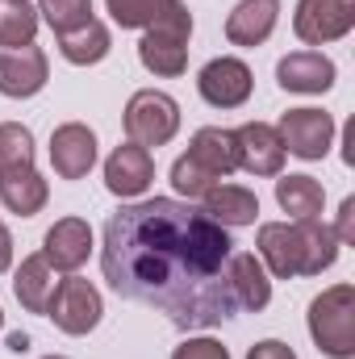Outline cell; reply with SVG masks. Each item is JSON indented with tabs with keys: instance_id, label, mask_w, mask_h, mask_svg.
<instances>
[{
	"instance_id": "f1b7e54d",
	"label": "cell",
	"mask_w": 355,
	"mask_h": 359,
	"mask_svg": "<svg viewBox=\"0 0 355 359\" xmlns=\"http://www.w3.org/2000/svg\"><path fill=\"white\" fill-rule=\"evenodd\" d=\"M172 359H230V351L217 343V339H184Z\"/></svg>"
},
{
	"instance_id": "30bf717a",
	"label": "cell",
	"mask_w": 355,
	"mask_h": 359,
	"mask_svg": "<svg viewBox=\"0 0 355 359\" xmlns=\"http://www.w3.org/2000/svg\"><path fill=\"white\" fill-rule=\"evenodd\" d=\"M51 80V63L42 46H0V96L25 100L38 96Z\"/></svg>"
},
{
	"instance_id": "d6a6232c",
	"label": "cell",
	"mask_w": 355,
	"mask_h": 359,
	"mask_svg": "<svg viewBox=\"0 0 355 359\" xmlns=\"http://www.w3.org/2000/svg\"><path fill=\"white\" fill-rule=\"evenodd\" d=\"M8 351H17V355H21V351H29V334H21V330H17V334H8Z\"/></svg>"
},
{
	"instance_id": "4dcf8cb0",
	"label": "cell",
	"mask_w": 355,
	"mask_h": 359,
	"mask_svg": "<svg viewBox=\"0 0 355 359\" xmlns=\"http://www.w3.org/2000/svg\"><path fill=\"white\" fill-rule=\"evenodd\" d=\"M247 359H297V351L288 347V343H280V339H264V343H255Z\"/></svg>"
},
{
	"instance_id": "44dd1931",
	"label": "cell",
	"mask_w": 355,
	"mask_h": 359,
	"mask_svg": "<svg viewBox=\"0 0 355 359\" xmlns=\"http://www.w3.org/2000/svg\"><path fill=\"white\" fill-rule=\"evenodd\" d=\"M276 201L293 222H318L326 205V188L314 176H280L276 180Z\"/></svg>"
},
{
	"instance_id": "cb8c5ba5",
	"label": "cell",
	"mask_w": 355,
	"mask_h": 359,
	"mask_svg": "<svg viewBox=\"0 0 355 359\" xmlns=\"http://www.w3.org/2000/svg\"><path fill=\"white\" fill-rule=\"evenodd\" d=\"M38 21L42 17L29 0H0V46H29Z\"/></svg>"
},
{
	"instance_id": "52a82bcc",
	"label": "cell",
	"mask_w": 355,
	"mask_h": 359,
	"mask_svg": "<svg viewBox=\"0 0 355 359\" xmlns=\"http://www.w3.org/2000/svg\"><path fill=\"white\" fill-rule=\"evenodd\" d=\"M355 25V0H297L293 34L305 46H326L347 38Z\"/></svg>"
},
{
	"instance_id": "9c48e42d",
	"label": "cell",
	"mask_w": 355,
	"mask_h": 359,
	"mask_svg": "<svg viewBox=\"0 0 355 359\" xmlns=\"http://www.w3.org/2000/svg\"><path fill=\"white\" fill-rule=\"evenodd\" d=\"M251 88H255V76L243 59L234 55H222V59H209L196 76V92L205 104L213 109H239L251 100Z\"/></svg>"
},
{
	"instance_id": "6da1fadb",
	"label": "cell",
	"mask_w": 355,
	"mask_h": 359,
	"mask_svg": "<svg viewBox=\"0 0 355 359\" xmlns=\"http://www.w3.org/2000/svg\"><path fill=\"white\" fill-rule=\"evenodd\" d=\"M230 255V230L205 209L151 196L105 222L100 271L117 297L163 313L180 330H209L239 313L226 280Z\"/></svg>"
},
{
	"instance_id": "d4e9b609",
	"label": "cell",
	"mask_w": 355,
	"mask_h": 359,
	"mask_svg": "<svg viewBox=\"0 0 355 359\" xmlns=\"http://www.w3.org/2000/svg\"><path fill=\"white\" fill-rule=\"evenodd\" d=\"M34 168V134L21 121H0V176Z\"/></svg>"
},
{
	"instance_id": "5b68a950",
	"label": "cell",
	"mask_w": 355,
	"mask_h": 359,
	"mask_svg": "<svg viewBox=\"0 0 355 359\" xmlns=\"http://www.w3.org/2000/svg\"><path fill=\"white\" fill-rule=\"evenodd\" d=\"M126 138L138 142V147H168L180 134V104L159 88H142L130 96L126 104Z\"/></svg>"
},
{
	"instance_id": "7a4b0ae2",
	"label": "cell",
	"mask_w": 355,
	"mask_h": 359,
	"mask_svg": "<svg viewBox=\"0 0 355 359\" xmlns=\"http://www.w3.org/2000/svg\"><path fill=\"white\" fill-rule=\"evenodd\" d=\"M255 247H260V264L276 280L322 276L339 259V238L322 222H264Z\"/></svg>"
},
{
	"instance_id": "836d02e7",
	"label": "cell",
	"mask_w": 355,
	"mask_h": 359,
	"mask_svg": "<svg viewBox=\"0 0 355 359\" xmlns=\"http://www.w3.org/2000/svg\"><path fill=\"white\" fill-rule=\"evenodd\" d=\"M46 359H67V355H46Z\"/></svg>"
},
{
	"instance_id": "8fae6325",
	"label": "cell",
	"mask_w": 355,
	"mask_h": 359,
	"mask_svg": "<svg viewBox=\"0 0 355 359\" xmlns=\"http://www.w3.org/2000/svg\"><path fill=\"white\" fill-rule=\"evenodd\" d=\"M51 168L59 180H84L96 168V134L84 121H63L51 134Z\"/></svg>"
},
{
	"instance_id": "ac0fdd59",
	"label": "cell",
	"mask_w": 355,
	"mask_h": 359,
	"mask_svg": "<svg viewBox=\"0 0 355 359\" xmlns=\"http://www.w3.org/2000/svg\"><path fill=\"white\" fill-rule=\"evenodd\" d=\"M226 280H230V297H234L239 309H251V313L267 309V301H272V280H267V268L251 255V251H234V255H230Z\"/></svg>"
},
{
	"instance_id": "e575fe53",
	"label": "cell",
	"mask_w": 355,
	"mask_h": 359,
	"mask_svg": "<svg viewBox=\"0 0 355 359\" xmlns=\"http://www.w3.org/2000/svg\"><path fill=\"white\" fill-rule=\"evenodd\" d=\"M0 326H4V313H0Z\"/></svg>"
},
{
	"instance_id": "603a6c76",
	"label": "cell",
	"mask_w": 355,
	"mask_h": 359,
	"mask_svg": "<svg viewBox=\"0 0 355 359\" xmlns=\"http://www.w3.org/2000/svg\"><path fill=\"white\" fill-rule=\"evenodd\" d=\"M109 46H113V38H109V29L92 17L88 25H80V29H72V34H59V55L72 63V67H92V63H100L105 55H109Z\"/></svg>"
},
{
	"instance_id": "7c38bea8",
	"label": "cell",
	"mask_w": 355,
	"mask_h": 359,
	"mask_svg": "<svg viewBox=\"0 0 355 359\" xmlns=\"http://www.w3.org/2000/svg\"><path fill=\"white\" fill-rule=\"evenodd\" d=\"M155 180V155L138 142H121L109 159H105V188L121 201H134L151 188Z\"/></svg>"
},
{
	"instance_id": "4fadbf2b",
	"label": "cell",
	"mask_w": 355,
	"mask_h": 359,
	"mask_svg": "<svg viewBox=\"0 0 355 359\" xmlns=\"http://www.w3.org/2000/svg\"><path fill=\"white\" fill-rule=\"evenodd\" d=\"M42 255L55 271H80L92 255V226L84 217H59L42 238Z\"/></svg>"
},
{
	"instance_id": "f546056e",
	"label": "cell",
	"mask_w": 355,
	"mask_h": 359,
	"mask_svg": "<svg viewBox=\"0 0 355 359\" xmlns=\"http://www.w3.org/2000/svg\"><path fill=\"white\" fill-rule=\"evenodd\" d=\"M335 238L339 247H355V196L339 205V222H335Z\"/></svg>"
},
{
	"instance_id": "1f68e13d",
	"label": "cell",
	"mask_w": 355,
	"mask_h": 359,
	"mask_svg": "<svg viewBox=\"0 0 355 359\" xmlns=\"http://www.w3.org/2000/svg\"><path fill=\"white\" fill-rule=\"evenodd\" d=\"M13 268V234H8V226L0 222V271Z\"/></svg>"
},
{
	"instance_id": "3957f363",
	"label": "cell",
	"mask_w": 355,
	"mask_h": 359,
	"mask_svg": "<svg viewBox=\"0 0 355 359\" xmlns=\"http://www.w3.org/2000/svg\"><path fill=\"white\" fill-rule=\"evenodd\" d=\"M188 38H192V13L184 0H163L159 17L142 29L138 42V59L151 76L176 80L188 67Z\"/></svg>"
},
{
	"instance_id": "83f0119b",
	"label": "cell",
	"mask_w": 355,
	"mask_h": 359,
	"mask_svg": "<svg viewBox=\"0 0 355 359\" xmlns=\"http://www.w3.org/2000/svg\"><path fill=\"white\" fill-rule=\"evenodd\" d=\"M213 184H217V180H209L201 168H196V163H192V159H188V155H180L176 163H172V188H176L184 201H196V196H205Z\"/></svg>"
},
{
	"instance_id": "5bb4252c",
	"label": "cell",
	"mask_w": 355,
	"mask_h": 359,
	"mask_svg": "<svg viewBox=\"0 0 355 359\" xmlns=\"http://www.w3.org/2000/svg\"><path fill=\"white\" fill-rule=\"evenodd\" d=\"M339 67L322 55V50H293L276 63V84L284 92H301V96H322L335 84Z\"/></svg>"
},
{
	"instance_id": "9a60e30c",
	"label": "cell",
	"mask_w": 355,
	"mask_h": 359,
	"mask_svg": "<svg viewBox=\"0 0 355 359\" xmlns=\"http://www.w3.org/2000/svg\"><path fill=\"white\" fill-rule=\"evenodd\" d=\"M234 142H239V168L247 176H280L284 168V147H280V134L276 126L267 121H247L234 130Z\"/></svg>"
},
{
	"instance_id": "7402d4cb",
	"label": "cell",
	"mask_w": 355,
	"mask_h": 359,
	"mask_svg": "<svg viewBox=\"0 0 355 359\" xmlns=\"http://www.w3.org/2000/svg\"><path fill=\"white\" fill-rule=\"evenodd\" d=\"M46 196H51V184L38 176L34 168L13 172V176H0V201H4V209L17 213V217H34V213H42Z\"/></svg>"
},
{
	"instance_id": "e0dca14e",
	"label": "cell",
	"mask_w": 355,
	"mask_h": 359,
	"mask_svg": "<svg viewBox=\"0 0 355 359\" xmlns=\"http://www.w3.org/2000/svg\"><path fill=\"white\" fill-rule=\"evenodd\" d=\"M280 21V0H239L226 17L230 46H264Z\"/></svg>"
},
{
	"instance_id": "ffe728a7",
	"label": "cell",
	"mask_w": 355,
	"mask_h": 359,
	"mask_svg": "<svg viewBox=\"0 0 355 359\" xmlns=\"http://www.w3.org/2000/svg\"><path fill=\"white\" fill-rule=\"evenodd\" d=\"M55 284H59V280H55V268L46 264L42 251H38V255H25L21 268H17V276H13V292H17V301H21L25 313H46Z\"/></svg>"
},
{
	"instance_id": "2e32d148",
	"label": "cell",
	"mask_w": 355,
	"mask_h": 359,
	"mask_svg": "<svg viewBox=\"0 0 355 359\" xmlns=\"http://www.w3.org/2000/svg\"><path fill=\"white\" fill-rule=\"evenodd\" d=\"M188 159H192L209 180H222V176H230V172H239V142H234V130H222V126L196 130L192 142H188Z\"/></svg>"
},
{
	"instance_id": "484cf974",
	"label": "cell",
	"mask_w": 355,
	"mask_h": 359,
	"mask_svg": "<svg viewBox=\"0 0 355 359\" xmlns=\"http://www.w3.org/2000/svg\"><path fill=\"white\" fill-rule=\"evenodd\" d=\"M38 17L55 34H72L92 21V0H38Z\"/></svg>"
},
{
	"instance_id": "8992f818",
	"label": "cell",
	"mask_w": 355,
	"mask_h": 359,
	"mask_svg": "<svg viewBox=\"0 0 355 359\" xmlns=\"http://www.w3.org/2000/svg\"><path fill=\"white\" fill-rule=\"evenodd\" d=\"M100 313H105L100 292L92 288L84 276H76V271H72L67 280H59V284H55L51 305H46V318H51L63 334H72V339L92 334V330L100 326Z\"/></svg>"
},
{
	"instance_id": "ba28073f",
	"label": "cell",
	"mask_w": 355,
	"mask_h": 359,
	"mask_svg": "<svg viewBox=\"0 0 355 359\" xmlns=\"http://www.w3.org/2000/svg\"><path fill=\"white\" fill-rule=\"evenodd\" d=\"M280 134V147L284 155H297V159H322L335 142V117L322 113V109H288L276 126Z\"/></svg>"
},
{
	"instance_id": "277c9868",
	"label": "cell",
	"mask_w": 355,
	"mask_h": 359,
	"mask_svg": "<svg viewBox=\"0 0 355 359\" xmlns=\"http://www.w3.org/2000/svg\"><path fill=\"white\" fill-rule=\"evenodd\" d=\"M309 339L322 355L351 359L355 355V288L330 284L309 301Z\"/></svg>"
},
{
	"instance_id": "d6986e66",
	"label": "cell",
	"mask_w": 355,
	"mask_h": 359,
	"mask_svg": "<svg viewBox=\"0 0 355 359\" xmlns=\"http://www.w3.org/2000/svg\"><path fill=\"white\" fill-rule=\"evenodd\" d=\"M201 209H205L213 222H222L226 230H234V226H255V217H260V196H255L251 188H243V184H213V188L201 196Z\"/></svg>"
},
{
	"instance_id": "4316f807",
	"label": "cell",
	"mask_w": 355,
	"mask_h": 359,
	"mask_svg": "<svg viewBox=\"0 0 355 359\" xmlns=\"http://www.w3.org/2000/svg\"><path fill=\"white\" fill-rule=\"evenodd\" d=\"M105 4H109V17L121 29H147L163 8V0H105Z\"/></svg>"
}]
</instances>
